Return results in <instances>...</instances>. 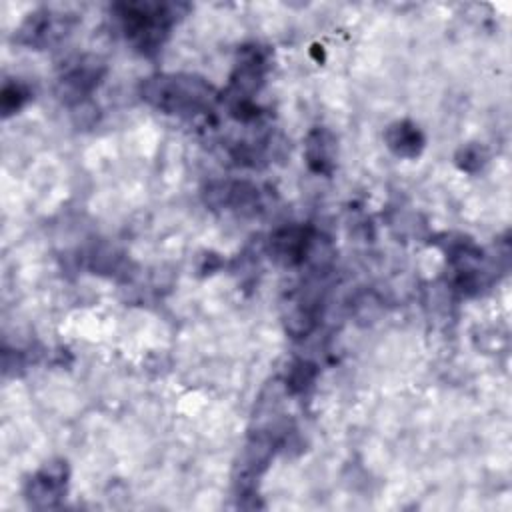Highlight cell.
I'll return each instance as SVG.
<instances>
[{"label": "cell", "instance_id": "1", "mask_svg": "<svg viewBox=\"0 0 512 512\" xmlns=\"http://www.w3.org/2000/svg\"><path fill=\"white\" fill-rule=\"evenodd\" d=\"M142 98L164 114L194 118L212 108L216 90L192 74H156L142 82Z\"/></svg>", "mask_w": 512, "mask_h": 512}, {"label": "cell", "instance_id": "2", "mask_svg": "<svg viewBox=\"0 0 512 512\" xmlns=\"http://www.w3.org/2000/svg\"><path fill=\"white\" fill-rule=\"evenodd\" d=\"M186 10L188 6L174 2H124L114 6L126 42L142 54L158 52L170 28Z\"/></svg>", "mask_w": 512, "mask_h": 512}, {"label": "cell", "instance_id": "3", "mask_svg": "<svg viewBox=\"0 0 512 512\" xmlns=\"http://www.w3.org/2000/svg\"><path fill=\"white\" fill-rule=\"evenodd\" d=\"M268 72V50L250 44L240 48L234 72L230 76V86L226 92V100L230 104L232 114L238 120L256 118V106L252 96L264 86V78Z\"/></svg>", "mask_w": 512, "mask_h": 512}, {"label": "cell", "instance_id": "4", "mask_svg": "<svg viewBox=\"0 0 512 512\" xmlns=\"http://www.w3.org/2000/svg\"><path fill=\"white\" fill-rule=\"evenodd\" d=\"M72 14L54 12L52 8H40L22 22L16 32V38L24 46H32L36 50L50 46L64 38L72 26Z\"/></svg>", "mask_w": 512, "mask_h": 512}, {"label": "cell", "instance_id": "5", "mask_svg": "<svg viewBox=\"0 0 512 512\" xmlns=\"http://www.w3.org/2000/svg\"><path fill=\"white\" fill-rule=\"evenodd\" d=\"M316 244L314 230L310 226H284L278 228L268 240V254L282 266H298L310 258Z\"/></svg>", "mask_w": 512, "mask_h": 512}, {"label": "cell", "instance_id": "6", "mask_svg": "<svg viewBox=\"0 0 512 512\" xmlns=\"http://www.w3.org/2000/svg\"><path fill=\"white\" fill-rule=\"evenodd\" d=\"M68 468L64 462H50L26 482V498L34 508H52L66 492Z\"/></svg>", "mask_w": 512, "mask_h": 512}, {"label": "cell", "instance_id": "7", "mask_svg": "<svg viewBox=\"0 0 512 512\" xmlns=\"http://www.w3.org/2000/svg\"><path fill=\"white\" fill-rule=\"evenodd\" d=\"M206 202L212 208H224L232 212H254L260 204L258 188L250 182H238V180H226L216 182L206 190Z\"/></svg>", "mask_w": 512, "mask_h": 512}, {"label": "cell", "instance_id": "8", "mask_svg": "<svg viewBox=\"0 0 512 512\" xmlns=\"http://www.w3.org/2000/svg\"><path fill=\"white\" fill-rule=\"evenodd\" d=\"M102 64L96 58H82L78 60L72 68H68V72L60 78V88H62V98L66 102L74 100L80 102L82 98H86L100 82L102 78Z\"/></svg>", "mask_w": 512, "mask_h": 512}, {"label": "cell", "instance_id": "9", "mask_svg": "<svg viewBox=\"0 0 512 512\" xmlns=\"http://www.w3.org/2000/svg\"><path fill=\"white\" fill-rule=\"evenodd\" d=\"M304 158L310 170L318 174H330L336 160V138L326 128H314L306 136Z\"/></svg>", "mask_w": 512, "mask_h": 512}, {"label": "cell", "instance_id": "10", "mask_svg": "<svg viewBox=\"0 0 512 512\" xmlns=\"http://www.w3.org/2000/svg\"><path fill=\"white\" fill-rule=\"evenodd\" d=\"M386 146L400 158H416L424 148V136L410 120H398L384 132Z\"/></svg>", "mask_w": 512, "mask_h": 512}, {"label": "cell", "instance_id": "11", "mask_svg": "<svg viewBox=\"0 0 512 512\" xmlns=\"http://www.w3.org/2000/svg\"><path fill=\"white\" fill-rule=\"evenodd\" d=\"M316 378V366L310 362H296L290 366V372L286 376V388L290 392H304Z\"/></svg>", "mask_w": 512, "mask_h": 512}, {"label": "cell", "instance_id": "12", "mask_svg": "<svg viewBox=\"0 0 512 512\" xmlns=\"http://www.w3.org/2000/svg\"><path fill=\"white\" fill-rule=\"evenodd\" d=\"M30 98V92L24 84L20 82H8L2 88V112L4 116L14 114L24 106V102Z\"/></svg>", "mask_w": 512, "mask_h": 512}, {"label": "cell", "instance_id": "13", "mask_svg": "<svg viewBox=\"0 0 512 512\" xmlns=\"http://www.w3.org/2000/svg\"><path fill=\"white\" fill-rule=\"evenodd\" d=\"M456 162L462 170L466 172H476L478 168H482V164L486 162V154L484 148L478 144H468L464 148H460V152L456 154Z\"/></svg>", "mask_w": 512, "mask_h": 512}]
</instances>
